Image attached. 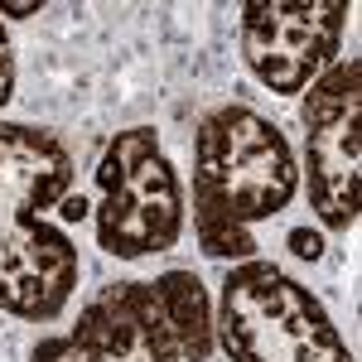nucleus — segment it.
<instances>
[{
	"label": "nucleus",
	"mask_w": 362,
	"mask_h": 362,
	"mask_svg": "<svg viewBox=\"0 0 362 362\" xmlns=\"http://www.w3.org/2000/svg\"><path fill=\"white\" fill-rule=\"evenodd\" d=\"M290 242H295V251H300V256H319V237H309V232H295Z\"/></svg>",
	"instance_id": "obj_10"
},
{
	"label": "nucleus",
	"mask_w": 362,
	"mask_h": 362,
	"mask_svg": "<svg viewBox=\"0 0 362 362\" xmlns=\"http://www.w3.org/2000/svg\"><path fill=\"white\" fill-rule=\"evenodd\" d=\"M15 97V49H10V34H5V20H0V107Z\"/></svg>",
	"instance_id": "obj_8"
},
{
	"label": "nucleus",
	"mask_w": 362,
	"mask_h": 362,
	"mask_svg": "<svg viewBox=\"0 0 362 362\" xmlns=\"http://www.w3.org/2000/svg\"><path fill=\"white\" fill-rule=\"evenodd\" d=\"M58 218H63V223H83V218H87V198L83 194H68L63 203H58Z\"/></svg>",
	"instance_id": "obj_9"
},
{
	"label": "nucleus",
	"mask_w": 362,
	"mask_h": 362,
	"mask_svg": "<svg viewBox=\"0 0 362 362\" xmlns=\"http://www.w3.org/2000/svg\"><path fill=\"white\" fill-rule=\"evenodd\" d=\"M0 15H10V20H34L39 5H0Z\"/></svg>",
	"instance_id": "obj_11"
},
{
	"label": "nucleus",
	"mask_w": 362,
	"mask_h": 362,
	"mask_svg": "<svg viewBox=\"0 0 362 362\" xmlns=\"http://www.w3.org/2000/svg\"><path fill=\"white\" fill-rule=\"evenodd\" d=\"M213 329L232 362H353L319 295L271 261L227 271Z\"/></svg>",
	"instance_id": "obj_4"
},
{
	"label": "nucleus",
	"mask_w": 362,
	"mask_h": 362,
	"mask_svg": "<svg viewBox=\"0 0 362 362\" xmlns=\"http://www.w3.org/2000/svg\"><path fill=\"white\" fill-rule=\"evenodd\" d=\"M300 160L276 121L223 102L194 131V237L208 256L256 261L251 227L290 208Z\"/></svg>",
	"instance_id": "obj_2"
},
{
	"label": "nucleus",
	"mask_w": 362,
	"mask_h": 362,
	"mask_svg": "<svg viewBox=\"0 0 362 362\" xmlns=\"http://www.w3.org/2000/svg\"><path fill=\"white\" fill-rule=\"evenodd\" d=\"M237 15L242 63L280 97L305 92L334 63L348 25L343 0H247Z\"/></svg>",
	"instance_id": "obj_7"
},
{
	"label": "nucleus",
	"mask_w": 362,
	"mask_h": 362,
	"mask_svg": "<svg viewBox=\"0 0 362 362\" xmlns=\"http://www.w3.org/2000/svg\"><path fill=\"white\" fill-rule=\"evenodd\" d=\"M73 150L58 131L0 121V314L25 324L58 319L83 261L73 237L49 213L73 194Z\"/></svg>",
	"instance_id": "obj_1"
},
{
	"label": "nucleus",
	"mask_w": 362,
	"mask_h": 362,
	"mask_svg": "<svg viewBox=\"0 0 362 362\" xmlns=\"http://www.w3.org/2000/svg\"><path fill=\"white\" fill-rule=\"evenodd\" d=\"M305 184L329 232H348L362 208V58H334L305 87Z\"/></svg>",
	"instance_id": "obj_6"
},
{
	"label": "nucleus",
	"mask_w": 362,
	"mask_h": 362,
	"mask_svg": "<svg viewBox=\"0 0 362 362\" xmlns=\"http://www.w3.org/2000/svg\"><path fill=\"white\" fill-rule=\"evenodd\" d=\"M213 353V305L194 271L116 280L97 290L68 334L39 338L29 362H203Z\"/></svg>",
	"instance_id": "obj_3"
},
{
	"label": "nucleus",
	"mask_w": 362,
	"mask_h": 362,
	"mask_svg": "<svg viewBox=\"0 0 362 362\" xmlns=\"http://www.w3.org/2000/svg\"><path fill=\"white\" fill-rule=\"evenodd\" d=\"M97 247L116 261L169 251L184 237V184L150 126L116 131L97 160Z\"/></svg>",
	"instance_id": "obj_5"
}]
</instances>
